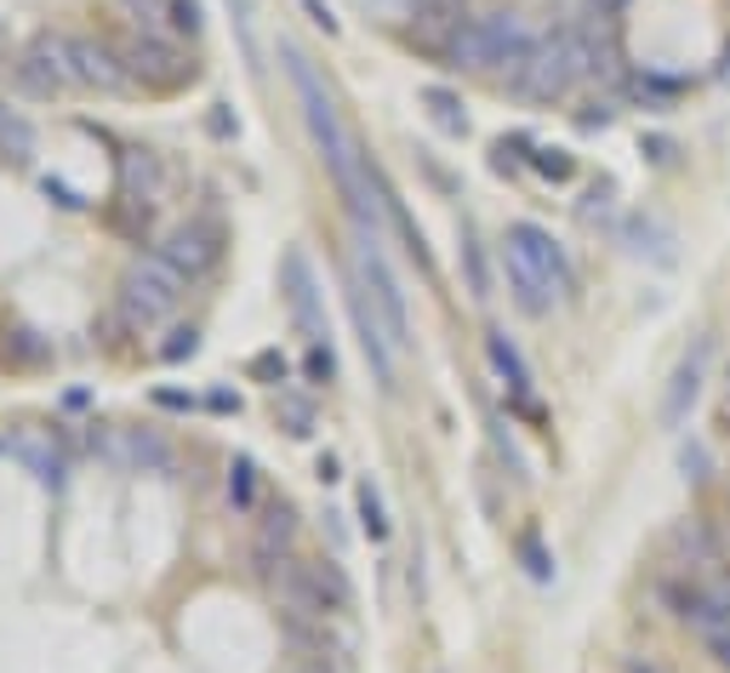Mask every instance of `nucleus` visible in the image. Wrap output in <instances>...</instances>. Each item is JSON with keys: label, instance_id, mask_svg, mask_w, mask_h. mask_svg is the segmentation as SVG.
<instances>
[{"label": "nucleus", "instance_id": "20", "mask_svg": "<svg viewBox=\"0 0 730 673\" xmlns=\"http://www.w3.org/2000/svg\"><path fill=\"white\" fill-rule=\"evenodd\" d=\"M309 570H314L320 593L332 600V611H343V605H348V577H343V565H337V560H309Z\"/></svg>", "mask_w": 730, "mask_h": 673}, {"label": "nucleus", "instance_id": "18", "mask_svg": "<svg viewBox=\"0 0 730 673\" xmlns=\"http://www.w3.org/2000/svg\"><path fill=\"white\" fill-rule=\"evenodd\" d=\"M422 109H428V120H434L440 132H451V137H463V132H468V115H463V97H457V92L422 86Z\"/></svg>", "mask_w": 730, "mask_h": 673}, {"label": "nucleus", "instance_id": "29", "mask_svg": "<svg viewBox=\"0 0 730 673\" xmlns=\"http://www.w3.org/2000/svg\"><path fill=\"white\" fill-rule=\"evenodd\" d=\"M125 7H132V12H137L143 23H148V35H155L160 23L171 17V0H125Z\"/></svg>", "mask_w": 730, "mask_h": 673}, {"label": "nucleus", "instance_id": "22", "mask_svg": "<svg viewBox=\"0 0 730 673\" xmlns=\"http://www.w3.org/2000/svg\"><path fill=\"white\" fill-rule=\"evenodd\" d=\"M531 166L542 171L548 183H571V178H576V155H565V148H537Z\"/></svg>", "mask_w": 730, "mask_h": 673}, {"label": "nucleus", "instance_id": "7", "mask_svg": "<svg viewBox=\"0 0 730 673\" xmlns=\"http://www.w3.org/2000/svg\"><path fill=\"white\" fill-rule=\"evenodd\" d=\"M63 58H69V74L74 86H92V92H125V58L109 52L104 40H81V35H63Z\"/></svg>", "mask_w": 730, "mask_h": 673}, {"label": "nucleus", "instance_id": "14", "mask_svg": "<svg viewBox=\"0 0 730 673\" xmlns=\"http://www.w3.org/2000/svg\"><path fill=\"white\" fill-rule=\"evenodd\" d=\"M508 286H514V303H519L525 314H548V309H553V297H560V286H553L542 268L525 263L514 245H508Z\"/></svg>", "mask_w": 730, "mask_h": 673}, {"label": "nucleus", "instance_id": "21", "mask_svg": "<svg viewBox=\"0 0 730 673\" xmlns=\"http://www.w3.org/2000/svg\"><path fill=\"white\" fill-rule=\"evenodd\" d=\"M125 332H143L125 309H115V314H97V326H92V337L104 342V348H125Z\"/></svg>", "mask_w": 730, "mask_h": 673}, {"label": "nucleus", "instance_id": "10", "mask_svg": "<svg viewBox=\"0 0 730 673\" xmlns=\"http://www.w3.org/2000/svg\"><path fill=\"white\" fill-rule=\"evenodd\" d=\"M160 257L178 268L183 280H200V274H212L217 257H223V229H217V223H206V217H200V223H183V229L160 245Z\"/></svg>", "mask_w": 730, "mask_h": 673}, {"label": "nucleus", "instance_id": "8", "mask_svg": "<svg viewBox=\"0 0 730 673\" xmlns=\"http://www.w3.org/2000/svg\"><path fill=\"white\" fill-rule=\"evenodd\" d=\"M268 593L280 600V611H286L291 622H325V616H332V600L320 593L309 560H286V565L268 577Z\"/></svg>", "mask_w": 730, "mask_h": 673}, {"label": "nucleus", "instance_id": "28", "mask_svg": "<svg viewBox=\"0 0 730 673\" xmlns=\"http://www.w3.org/2000/svg\"><path fill=\"white\" fill-rule=\"evenodd\" d=\"M171 29H178V35H200V7H194V0H171Z\"/></svg>", "mask_w": 730, "mask_h": 673}, {"label": "nucleus", "instance_id": "32", "mask_svg": "<svg viewBox=\"0 0 730 673\" xmlns=\"http://www.w3.org/2000/svg\"><path fill=\"white\" fill-rule=\"evenodd\" d=\"M251 377H268L274 388H280L286 383V360L280 354H258V360H251Z\"/></svg>", "mask_w": 730, "mask_h": 673}, {"label": "nucleus", "instance_id": "33", "mask_svg": "<svg viewBox=\"0 0 730 673\" xmlns=\"http://www.w3.org/2000/svg\"><path fill=\"white\" fill-rule=\"evenodd\" d=\"M679 468H685V480H708V452H702V445H685V452H679Z\"/></svg>", "mask_w": 730, "mask_h": 673}, {"label": "nucleus", "instance_id": "9", "mask_svg": "<svg viewBox=\"0 0 730 673\" xmlns=\"http://www.w3.org/2000/svg\"><path fill=\"white\" fill-rule=\"evenodd\" d=\"M673 611L691 622V628H702V639L730 628V582H708V577H691V582H673L668 588Z\"/></svg>", "mask_w": 730, "mask_h": 673}, {"label": "nucleus", "instance_id": "3", "mask_svg": "<svg viewBox=\"0 0 730 673\" xmlns=\"http://www.w3.org/2000/svg\"><path fill=\"white\" fill-rule=\"evenodd\" d=\"M120 58H125V74H132V81H143L148 92H178V86H189L194 74H200V63L183 58L166 35H137Z\"/></svg>", "mask_w": 730, "mask_h": 673}, {"label": "nucleus", "instance_id": "1", "mask_svg": "<svg viewBox=\"0 0 730 673\" xmlns=\"http://www.w3.org/2000/svg\"><path fill=\"white\" fill-rule=\"evenodd\" d=\"M183 274L171 268L160 252H148L137 257L132 268L120 274V309L137 320V326H155V320H166L171 309H178V297H183Z\"/></svg>", "mask_w": 730, "mask_h": 673}, {"label": "nucleus", "instance_id": "5", "mask_svg": "<svg viewBox=\"0 0 730 673\" xmlns=\"http://www.w3.org/2000/svg\"><path fill=\"white\" fill-rule=\"evenodd\" d=\"M708 360H714V337H696L685 354H679L673 377L662 388V411H657L662 429H685V422H691V411L702 400V383H708Z\"/></svg>", "mask_w": 730, "mask_h": 673}, {"label": "nucleus", "instance_id": "17", "mask_svg": "<svg viewBox=\"0 0 730 673\" xmlns=\"http://www.w3.org/2000/svg\"><path fill=\"white\" fill-rule=\"evenodd\" d=\"M291 537H297V508L280 496V503H268V508H263V519H258V542H251V548H263V554H286Z\"/></svg>", "mask_w": 730, "mask_h": 673}, {"label": "nucleus", "instance_id": "40", "mask_svg": "<svg viewBox=\"0 0 730 673\" xmlns=\"http://www.w3.org/2000/svg\"><path fill=\"white\" fill-rule=\"evenodd\" d=\"M634 673H662V668H634Z\"/></svg>", "mask_w": 730, "mask_h": 673}, {"label": "nucleus", "instance_id": "37", "mask_svg": "<svg viewBox=\"0 0 730 673\" xmlns=\"http://www.w3.org/2000/svg\"><path fill=\"white\" fill-rule=\"evenodd\" d=\"M297 673H337V668H332V657H303V662H297Z\"/></svg>", "mask_w": 730, "mask_h": 673}, {"label": "nucleus", "instance_id": "34", "mask_svg": "<svg viewBox=\"0 0 730 673\" xmlns=\"http://www.w3.org/2000/svg\"><path fill=\"white\" fill-rule=\"evenodd\" d=\"M303 12H309V23H314V29L337 35V17H332V7H325V0H303Z\"/></svg>", "mask_w": 730, "mask_h": 673}, {"label": "nucleus", "instance_id": "15", "mask_svg": "<svg viewBox=\"0 0 730 673\" xmlns=\"http://www.w3.org/2000/svg\"><path fill=\"white\" fill-rule=\"evenodd\" d=\"M52 360V348H46V337H35L29 326H0V365L12 371H35Z\"/></svg>", "mask_w": 730, "mask_h": 673}, {"label": "nucleus", "instance_id": "31", "mask_svg": "<svg viewBox=\"0 0 730 673\" xmlns=\"http://www.w3.org/2000/svg\"><path fill=\"white\" fill-rule=\"evenodd\" d=\"M309 377H314V383H332V377H337V360H332V342H320V348H309Z\"/></svg>", "mask_w": 730, "mask_h": 673}, {"label": "nucleus", "instance_id": "24", "mask_svg": "<svg viewBox=\"0 0 730 673\" xmlns=\"http://www.w3.org/2000/svg\"><path fill=\"white\" fill-rule=\"evenodd\" d=\"M463 268H468V291L486 303V297H491V268H486V252L474 240H463Z\"/></svg>", "mask_w": 730, "mask_h": 673}, {"label": "nucleus", "instance_id": "38", "mask_svg": "<svg viewBox=\"0 0 730 673\" xmlns=\"http://www.w3.org/2000/svg\"><path fill=\"white\" fill-rule=\"evenodd\" d=\"M411 12H434V7H457V0H406Z\"/></svg>", "mask_w": 730, "mask_h": 673}, {"label": "nucleus", "instance_id": "41", "mask_svg": "<svg viewBox=\"0 0 730 673\" xmlns=\"http://www.w3.org/2000/svg\"><path fill=\"white\" fill-rule=\"evenodd\" d=\"M0 445H7V440H0Z\"/></svg>", "mask_w": 730, "mask_h": 673}, {"label": "nucleus", "instance_id": "27", "mask_svg": "<svg viewBox=\"0 0 730 673\" xmlns=\"http://www.w3.org/2000/svg\"><path fill=\"white\" fill-rule=\"evenodd\" d=\"M360 514H366V531H371V537H388L383 503H376V491H371V485H360Z\"/></svg>", "mask_w": 730, "mask_h": 673}, {"label": "nucleus", "instance_id": "11", "mask_svg": "<svg viewBox=\"0 0 730 673\" xmlns=\"http://www.w3.org/2000/svg\"><path fill=\"white\" fill-rule=\"evenodd\" d=\"M160 194H166L160 155H148V148H125V155H120V201L137 206V212H155Z\"/></svg>", "mask_w": 730, "mask_h": 673}, {"label": "nucleus", "instance_id": "13", "mask_svg": "<svg viewBox=\"0 0 730 673\" xmlns=\"http://www.w3.org/2000/svg\"><path fill=\"white\" fill-rule=\"evenodd\" d=\"M480 23H486V40H491V58H496V69L519 63V58L537 46L531 23H525L519 12H491V17H480Z\"/></svg>", "mask_w": 730, "mask_h": 673}, {"label": "nucleus", "instance_id": "12", "mask_svg": "<svg viewBox=\"0 0 730 673\" xmlns=\"http://www.w3.org/2000/svg\"><path fill=\"white\" fill-rule=\"evenodd\" d=\"M508 245H514V252H519L525 263H531V268H542L560 291H576V274H571L565 252L553 245V235H548V229H537V223H514V229H508Z\"/></svg>", "mask_w": 730, "mask_h": 673}, {"label": "nucleus", "instance_id": "35", "mask_svg": "<svg viewBox=\"0 0 730 673\" xmlns=\"http://www.w3.org/2000/svg\"><path fill=\"white\" fill-rule=\"evenodd\" d=\"M708 651H714V662H719V668H730V628L708 634Z\"/></svg>", "mask_w": 730, "mask_h": 673}, {"label": "nucleus", "instance_id": "39", "mask_svg": "<svg viewBox=\"0 0 730 673\" xmlns=\"http://www.w3.org/2000/svg\"><path fill=\"white\" fill-rule=\"evenodd\" d=\"M7 115H12V109H7V104H0V127H7Z\"/></svg>", "mask_w": 730, "mask_h": 673}, {"label": "nucleus", "instance_id": "30", "mask_svg": "<svg viewBox=\"0 0 730 673\" xmlns=\"http://www.w3.org/2000/svg\"><path fill=\"white\" fill-rule=\"evenodd\" d=\"M194 348H200V337H194V332H171V342H160V360H166V365H178V360H189V354H194Z\"/></svg>", "mask_w": 730, "mask_h": 673}, {"label": "nucleus", "instance_id": "4", "mask_svg": "<svg viewBox=\"0 0 730 673\" xmlns=\"http://www.w3.org/2000/svg\"><path fill=\"white\" fill-rule=\"evenodd\" d=\"M280 297H286V314H291V326L297 337H303L309 348H320L325 337V309H320V286H314V268L303 252H286L280 257Z\"/></svg>", "mask_w": 730, "mask_h": 673}, {"label": "nucleus", "instance_id": "26", "mask_svg": "<svg viewBox=\"0 0 730 673\" xmlns=\"http://www.w3.org/2000/svg\"><path fill=\"white\" fill-rule=\"evenodd\" d=\"M125 445H132V457H137V462H148V468H166V445H160L155 434H132Z\"/></svg>", "mask_w": 730, "mask_h": 673}, {"label": "nucleus", "instance_id": "6", "mask_svg": "<svg viewBox=\"0 0 730 673\" xmlns=\"http://www.w3.org/2000/svg\"><path fill=\"white\" fill-rule=\"evenodd\" d=\"M12 81L29 92V97H58V92H69L74 74H69V58H63V35H35L29 52L12 63Z\"/></svg>", "mask_w": 730, "mask_h": 673}, {"label": "nucleus", "instance_id": "25", "mask_svg": "<svg viewBox=\"0 0 730 673\" xmlns=\"http://www.w3.org/2000/svg\"><path fill=\"white\" fill-rule=\"evenodd\" d=\"M229 503H235V508H251V503H258V468H251L246 457L229 468Z\"/></svg>", "mask_w": 730, "mask_h": 673}, {"label": "nucleus", "instance_id": "23", "mask_svg": "<svg viewBox=\"0 0 730 673\" xmlns=\"http://www.w3.org/2000/svg\"><path fill=\"white\" fill-rule=\"evenodd\" d=\"M29 148H35V132L23 127L17 115H7V127H0V155H7V160H29Z\"/></svg>", "mask_w": 730, "mask_h": 673}, {"label": "nucleus", "instance_id": "16", "mask_svg": "<svg viewBox=\"0 0 730 673\" xmlns=\"http://www.w3.org/2000/svg\"><path fill=\"white\" fill-rule=\"evenodd\" d=\"M486 354H491V365H496V377L514 388V400H531V371H525L519 348L502 337V332H486Z\"/></svg>", "mask_w": 730, "mask_h": 673}, {"label": "nucleus", "instance_id": "2", "mask_svg": "<svg viewBox=\"0 0 730 673\" xmlns=\"http://www.w3.org/2000/svg\"><path fill=\"white\" fill-rule=\"evenodd\" d=\"M583 81L576 74V63L565 58V46H560V35H548V40H537L531 52H525L519 63H508L502 69V86H508L514 97H531V104H560V97Z\"/></svg>", "mask_w": 730, "mask_h": 673}, {"label": "nucleus", "instance_id": "19", "mask_svg": "<svg viewBox=\"0 0 730 673\" xmlns=\"http://www.w3.org/2000/svg\"><path fill=\"white\" fill-rule=\"evenodd\" d=\"M274 417H280V429H286L291 440H309V434H314V406L297 400V394H280V400H274Z\"/></svg>", "mask_w": 730, "mask_h": 673}, {"label": "nucleus", "instance_id": "36", "mask_svg": "<svg viewBox=\"0 0 730 673\" xmlns=\"http://www.w3.org/2000/svg\"><path fill=\"white\" fill-rule=\"evenodd\" d=\"M525 560H531V577H548V560H542V548L525 537Z\"/></svg>", "mask_w": 730, "mask_h": 673}]
</instances>
